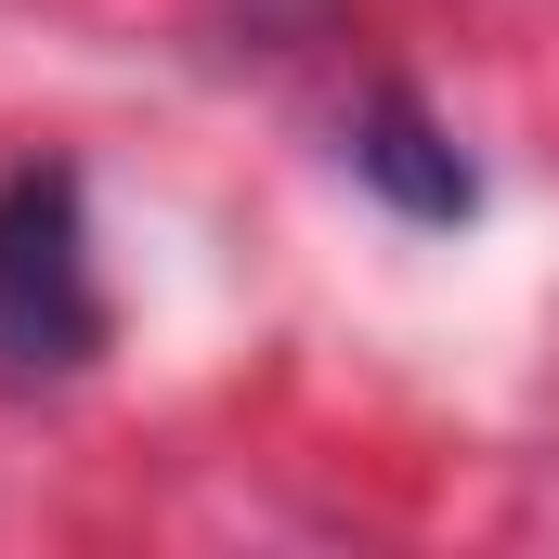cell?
Listing matches in <instances>:
<instances>
[{"label":"cell","mask_w":559,"mask_h":559,"mask_svg":"<svg viewBox=\"0 0 559 559\" xmlns=\"http://www.w3.org/2000/svg\"><path fill=\"white\" fill-rule=\"evenodd\" d=\"M352 182H365V195H391V209H404V222H429V235L481 209V169L455 156V131L429 118V105L404 92V79L352 105Z\"/></svg>","instance_id":"2"},{"label":"cell","mask_w":559,"mask_h":559,"mask_svg":"<svg viewBox=\"0 0 559 559\" xmlns=\"http://www.w3.org/2000/svg\"><path fill=\"white\" fill-rule=\"evenodd\" d=\"M105 352V286H92V209L66 156L0 169V378H79Z\"/></svg>","instance_id":"1"}]
</instances>
